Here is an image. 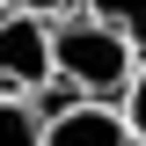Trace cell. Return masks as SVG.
<instances>
[{
	"label": "cell",
	"instance_id": "1",
	"mask_svg": "<svg viewBox=\"0 0 146 146\" xmlns=\"http://www.w3.org/2000/svg\"><path fill=\"white\" fill-rule=\"evenodd\" d=\"M131 66H139V44H131L117 22H102V15H80V22H66V29H51V73L80 102L124 95Z\"/></svg>",
	"mask_w": 146,
	"mask_h": 146
},
{
	"label": "cell",
	"instance_id": "2",
	"mask_svg": "<svg viewBox=\"0 0 146 146\" xmlns=\"http://www.w3.org/2000/svg\"><path fill=\"white\" fill-rule=\"evenodd\" d=\"M51 88V29L44 15L7 7L0 15V95H44Z\"/></svg>",
	"mask_w": 146,
	"mask_h": 146
},
{
	"label": "cell",
	"instance_id": "3",
	"mask_svg": "<svg viewBox=\"0 0 146 146\" xmlns=\"http://www.w3.org/2000/svg\"><path fill=\"white\" fill-rule=\"evenodd\" d=\"M44 146H139V139L102 102H66L58 117H44Z\"/></svg>",
	"mask_w": 146,
	"mask_h": 146
},
{
	"label": "cell",
	"instance_id": "4",
	"mask_svg": "<svg viewBox=\"0 0 146 146\" xmlns=\"http://www.w3.org/2000/svg\"><path fill=\"white\" fill-rule=\"evenodd\" d=\"M0 146H44V110H29V95H0Z\"/></svg>",
	"mask_w": 146,
	"mask_h": 146
},
{
	"label": "cell",
	"instance_id": "5",
	"mask_svg": "<svg viewBox=\"0 0 146 146\" xmlns=\"http://www.w3.org/2000/svg\"><path fill=\"white\" fill-rule=\"evenodd\" d=\"M88 15H102V22H117V29L131 36L146 51V0H88Z\"/></svg>",
	"mask_w": 146,
	"mask_h": 146
},
{
	"label": "cell",
	"instance_id": "6",
	"mask_svg": "<svg viewBox=\"0 0 146 146\" xmlns=\"http://www.w3.org/2000/svg\"><path fill=\"white\" fill-rule=\"evenodd\" d=\"M124 124H131V139L146 146V66H131V80H124Z\"/></svg>",
	"mask_w": 146,
	"mask_h": 146
},
{
	"label": "cell",
	"instance_id": "7",
	"mask_svg": "<svg viewBox=\"0 0 146 146\" xmlns=\"http://www.w3.org/2000/svg\"><path fill=\"white\" fill-rule=\"evenodd\" d=\"M0 7H22V15H51V7H66V0H0Z\"/></svg>",
	"mask_w": 146,
	"mask_h": 146
}]
</instances>
